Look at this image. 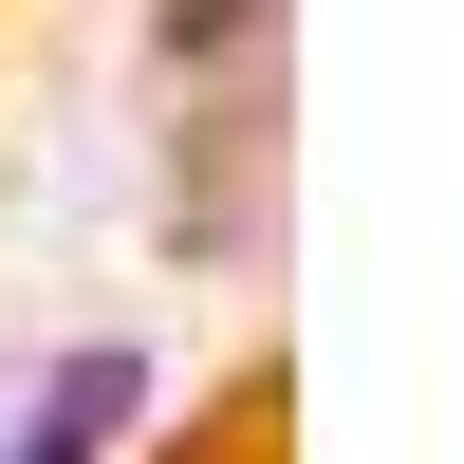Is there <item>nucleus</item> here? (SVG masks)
<instances>
[{
  "label": "nucleus",
  "mask_w": 464,
  "mask_h": 464,
  "mask_svg": "<svg viewBox=\"0 0 464 464\" xmlns=\"http://www.w3.org/2000/svg\"><path fill=\"white\" fill-rule=\"evenodd\" d=\"M130 409H149V353H130V334H74V353L0 409V464H111Z\"/></svg>",
  "instance_id": "obj_1"
}]
</instances>
